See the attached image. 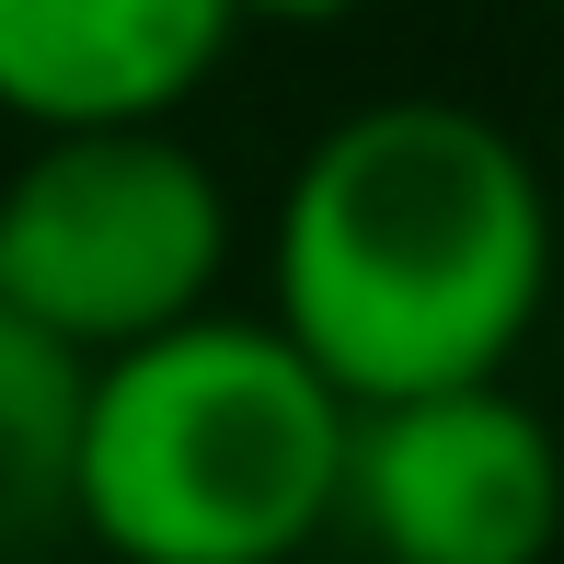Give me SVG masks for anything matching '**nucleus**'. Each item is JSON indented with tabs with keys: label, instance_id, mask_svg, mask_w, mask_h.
<instances>
[{
	"label": "nucleus",
	"instance_id": "nucleus-1",
	"mask_svg": "<svg viewBox=\"0 0 564 564\" xmlns=\"http://www.w3.org/2000/svg\"><path fill=\"white\" fill-rule=\"evenodd\" d=\"M553 300V185L496 116L392 93L335 116L276 196V335L346 415L484 392Z\"/></svg>",
	"mask_w": 564,
	"mask_h": 564
},
{
	"label": "nucleus",
	"instance_id": "nucleus-2",
	"mask_svg": "<svg viewBox=\"0 0 564 564\" xmlns=\"http://www.w3.org/2000/svg\"><path fill=\"white\" fill-rule=\"evenodd\" d=\"M346 426L265 312H196L93 369L69 530L116 564H312L346 496Z\"/></svg>",
	"mask_w": 564,
	"mask_h": 564
},
{
	"label": "nucleus",
	"instance_id": "nucleus-3",
	"mask_svg": "<svg viewBox=\"0 0 564 564\" xmlns=\"http://www.w3.org/2000/svg\"><path fill=\"white\" fill-rule=\"evenodd\" d=\"M230 196L173 127L35 139L0 173V312L82 369L173 335L219 300Z\"/></svg>",
	"mask_w": 564,
	"mask_h": 564
},
{
	"label": "nucleus",
	"instance_id": "nucleus-4",
	"mask_svg": "<svg viewBox=\"0 0 564 564\" xmlns=\"http://www.w3.org/2000/svg\"><path fill=\"white\" fill-rule=\"evenodd\" d=\"M335 530L369 564H553L564 542V438L530 392H426L346 426Z\"/></svg>",
	"mask_w": 564,
	"mask_h": 564
},
{
	"label": "nucleus",
	"instance_id": "nucleus-5",
	"mask_svg": "<svg viewBox=\"0 0 564 564\" xmlns=\"http://www.w3.org/2000/svg\"><path fill=\"white\" fill-rule=\"evenodd\" d=\"M230 35V0H0V116L35 139L162 127Z\"/></svg>",
	"mask_w": 564,
	"mask_h": 564
},
{
	"label": "nucleus",
	"instance_id": "nucleus-6",
	"mask_svg": "<svg viewBox=\"0 0 564 564\" xmlns=\"http://www.w3.org/2000/svg\"><path fill=\"white\" fill-rule=\"evenodd\" d=\"M82 392L93 369L0 312V564L46 553L69 530V460H82Z\"/></svg>",
	"mask_w": 564,
	"mask_h": 564
},
{
	"label": "nucleus",
	"instance_id": "nucleus-7",
	"mask_svg": "<svg viewBox=\"0 0 564 564\" xmlns=\"http://www.w3.org/2000/svg\"><path fill=\"white\" fill-rule=\"evenodd\" d=\"M369 0H230V23H346Z\"/></svg>",
	"mask_w": 564,
	"mask_h": 564
}]
</instances>
